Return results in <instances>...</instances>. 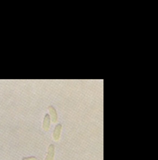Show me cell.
Instances as JSON below:
<instances>
[{
    "mask_svg": "<svg viewBox=\"0 0 158 160\" xmlns=\"http://www.w3.org/2000/svg\"><path fill=\"white\" fill-rule=\"evenodd\" d=\"M48 111H49V115H50V118H51L52 123H56L57 121H58V115H57V112L55 109L52 106H48Z\"/></svg>",
    "mask_w": 158,
    "mask_h": 160,
    "instance_id": "6da1fadb",
    "label": "cell"
},
{
    "mask_svg": "<svg viewBox=\"0 0 158 160\" xmlns=\"http://www.w3.org/2000/svg\"><path fill=\"white\" fill-rule=\"evenodd\" d=\"M61 131H62V125L58 124L55 127L53 132V139L55 141H59L60 139V135H61Z\"/></svg>",
    "mask_w": 158,
    "mask_h": 160,
    "instance_id": "7a4b0ae2",
    "label": "cell"
},
{
    "mask_svg": "<svg viewBox=\"0 0 158 160\" xmlns=\"http://www.w3.org/2000/svg\"><path fill=\"white\" fill-rule=\"evenodd\" d=\"M50 124H51V118L49 114H45L43 121V129L44 132H48L50 128Z\"/></svg>",
    "mask_w": 158,
    "mask_h": 160,
    "instance_id": "3957f363",
    "label": "cell"
},
{
    "mask_svg": "<svg viewBox=\"0 0 158 160\" xmlns=\"http://www.w3.org/2000/svg\"><path fill=\"white\" fill-rule=\"evenodd\" d=\"M55 157V146L53 144H50L48 147V154L46 155L44 160H54Z\"/></svg>",
    "mask_w": 158,
    "mask_h": 160,
    "instance_id": "277c9868",
    "label": "cell"
},
{
    "mask_svg": "<svg viewBox=\"0 0 158 160\" xmlns=\"http://www.w3.org/2000/svg\"><path fill=\"white\" fill-rule=\"evenodd\" d=\"M22 160H36V157H26V158H23Z\"/></svg>",
    "mask_w": 158,
    "mask_h": 160,
    "instance_id": "5b68a950",
    "label": "cell"
}]
</instances>
